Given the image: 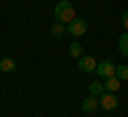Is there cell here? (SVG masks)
<instances>
[{"label": "cell", "mask_w": 128, "mask_h": 117, "mask_svg": "<svg viewBox=\"0 0 128 117\" xmlns=\"http://www.w3.org/2000/svg\"><path fill=\"white\" fill-rule=\"evenodd\" d=\"M54 15H56V21L60 23H70L77 15H75V6L70 4L68 0H60L54 9Z\"/></svg>", "instance_id": "6da1fadb"}, {"label": "cell", "mask_w": 128, "mask_h": 117, "mask_svg": "<svg viewBox=\"0 0 128 117\" xmlns=\"http://www.w3.org/2000/svg\"><path fill=\"white\" fill-rule=\"evenodd\" d=\"M66 32H68L73 38H79V36H83L88 32V23L83 21L81 17H75L70 23H66Z\"/></svg>", "instance_id": "7a4b0ae2"}, {"label": "cell", "mask_w": 128, "mask_h": 117, "mask_svg": "<svg viewBox=\"0 0 128 117\" xmlns=\"http://www.w3.org/2000/svg\"><path fill=\"white\" fill-rule=\"evenodd\" d=\"M118 104H120L118 96L111 94V92H105V94L98 98V107H102L105 111H113V109H118Z\"/></svg>", "instance_id": "3957f363"}, {"label": "cell", "mask_w": 128, "mask_h": 117, "mask_svg": "<svg viewBox=\"0 0 128 117\" xmlns=\"http://www.w3.org/2000/svg\"><path fill=\"white\" fill-rule=\"evenodd\" d=\"M96 72H98V77H102V79H109V77L115 75V64L109 62V60H105V62L96 64Z\"/></svg>", "instance_id": "277c9868"}, {"label": "cell", "mask_w": 128, "mask_h": 117, "mask_svg": "<svg viewBox=\"0 0 128 117\" xmlns=\"http://www.w3.org/2000/svg\"><path fill=\"white\" fill-rule=\"evenodd\" d=\"M77 64H79V70L81 72H94L96 70V60L92 55H81L77 60Z\"/></svg>", "instance_id": "5b68a950"}, {"label": "cell", "mask_w": 128, "mask_h": 117, "mask_svg": "<svg viewBox=\"0 0 128 117\" xmlns=\"http://www.w3.org/2000/svg\"><path fill=\"white\" fill-rule=\"evenodd\" d=\"M96 109H98V98L90 96V98L81 100V111H83V113H94Z\"/></svg>", "instance_id": "8992f818"}, {"label": "cell", "mask_w": 128, "mask_h": 117, "mask_svg": "<svg viewBox=\"0 0 128 117\" xmlns=\"http://www.w3.org/2000/svg\"><path fill=\"white\" fill-rule=\"evenodd\" d=\"M120 83H122V81H120L115 75H113V77H109V79L105 81V92H111V94H115V92L120 90Z\"/></svg>", "instance_id": "52a82bcc"}, {"label": "cell", "mask_w": 128, "mask_h": 117, "mask_svg": "<svg viewBox=\"0 0 128 117\" xmlns=\"http://www.w3.org/2000/svg\"><path fill=\"white\" fill-rule=\"evenodd\" d=\"M15 68H17V64H15L13 58H2L0 60V70L2 72H13Z\"/></svg>", "instance_id": "ba28073f"}, {"label": "cell", "mask_w": 128, "mask_h": 117, "mask_svg": "<svg viewBox=\"0 0 128 117\" xmlns=\"http://www.w3.org/2000/svg\"><path fill=\"white\" fill-rule=\"evenodd\" d=\"M102 94H105V85H102V83H98V81L90 83V96H94V98H100Z\"/></svg>", "instance_id": "9c48e42d"}, {"label": "cell", "mask_w": 128, "mask_h": 117, "mask_svg": "<svg viewBox=\"0 0 128 117\" xmlns=\"http://www.w3.org/2000/svg\"><path fill=\"white\" fill-rule=\"evenodd\" d=\"M118 49H120V53H122L124 58H128V32L120 36V41H118Z\"/></svg>", "instance_id": "30bf717a"}, {"label": "cell", "mask_w": 128, "mask_h": 117, "mask_svg": "<svg viewBox=\"0 0 128 117\" xmlns=\"http://www.w3.org/2000/svg\"><path fill=\"white\" fill-rule=\"evenodd\" d=\"M64 32H66V28H64V23L56 21L54 26H51V36H54V38H62V36H64Z\"/></svg>", "instance_id": "8fae6325"}, {"label": "cell", "mask_w": 128, "mask_h": 117, "mask_svg": "<svg viewBox=\"0 0 128 117\" xmlns=\"http://www.w3.org/2000/svg\"><path fill=\"white\" fill-rule=\"evenodd\" d=\"M115 77H118L120 81H128V66H115Z\"/></svg>", "instance_id": "7c38bea8"}, {"label": "cell", "mask_w": 128, "mask_h": 117, "mask_svg": "<svg viewBox=\"0 0 128 117\" xmlns=\"http://www.w3.org/2000/svg\"><path fill=\"white\" fill-rule=\"evenodd\" d=\"M81 51H83V49H81V45H79L77 41L70 45V55H73V58H77V60H79V58H81Z\"/></svg>", "instance_id": "4fadbf2b"}, {"label": "cell", "mask_w": 128, "mask_h": 117, "mask_svg": "<svg viewBox=\"0 0 128 117\" xmlns=\"http://www.w3.org/2000/svg\"><path fill=\"white\" fill-rule=\"evenodd\" d=\"M122 26L126 28V32H128V11H124V13H122Z\"/></svg>", "instance_id": "5bb4252c"}]
</instances>
